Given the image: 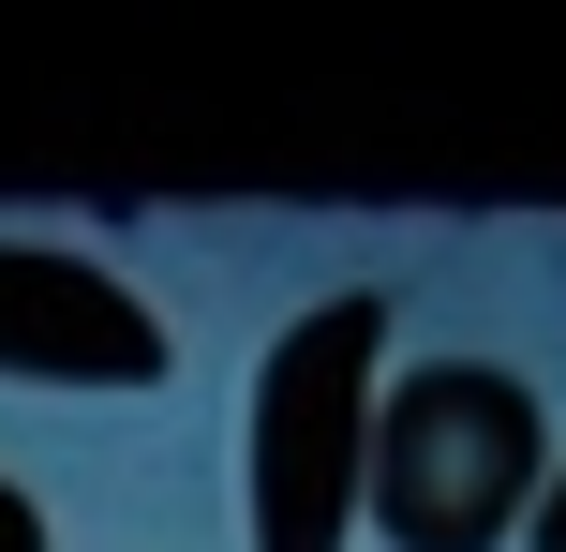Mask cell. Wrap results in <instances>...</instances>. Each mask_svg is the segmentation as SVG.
<instances>
[{
  "mask_svg": "<svg viewBox=\"0 0 566 552\" xmlns=\"http://www.w3.org/2000/svg\"><path fill=\"white\" fill-rule=\"evenodd\" d=\"M537 388L507 358H418L373 388V448H358V523L388 552H507L537 523Z\"/></svg>",
  "mask_w": 566,
  "mask_h": 552,
  "instance_id": "6da1fadb",
  "label": "cell"
},
{
  "mask_svg": "<svg viewBox=\"0 0 566 552\" xmlns=\"http://www.w3.org/2000/svg\"><path fill=\"white\" fill-rule=\"evenodd\" d=\"M0 374H30V388H149L165 374V314L119 269L60 254V239H0Z\"/></svg>",
  "mask_w": 566,
  "mask_h": 552,
  "instance_id": "3957f363",
  "label": "cell"
},
{
  "mask_svg": "<svg viewBox=\"0 0 566 552\" xmlns=\"http://www.w3.org/2000/svg\"><path fill=\"white\" fill-rule=\"evenodd\" d=\"M522 552H566V464L537 478V523H522Z\"/></svg>",
  "mask_w": 566,
  "mask_h": 552,
  "instance_id": "277c9868",
  "label": "cell"
},
{
  "mask_svg": "<svg viewBox=\"0 0 566 552\" xmlns=\"http://www.w3.org/2000/svg\"><path fill=\"white\" fill-rule=\"evenodd\" d=\"M373 388H388V299L343 284L254 358V552H343L358 538V448H373Z\"/></svg>",
  "mask_w": 566,
  "mask_h": 552,
  "instance_id": "7a4b0ae2",
  "label": "cell"
},
{
  "mask_svg": "<svg viewBox=\"0 0 566 552\" xmlns=\"http://www.w3.org/2000/svg\"><path fill=\"white\" fill-rule=\"evenodd\" d=\"M0 552H45V508H30L15 478H0Z\"/></svg>",
  "mask_w": 566,
  "mask_h": 552,
  "instance_id": "5b68a950",
  "label": "cell"
}]
</instances>
